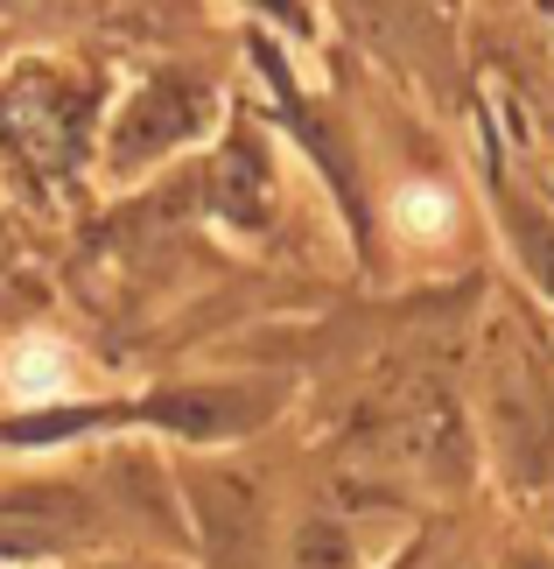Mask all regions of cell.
Wrapping results in <instances>:
<instances>
[{"label":"cell","mask_w":554,"mask_h":569,"mask_svg":"<svg viewBox=\"0 0 554 569\" xmlns=\"http://www.w3.org/2000/svg\"><path fill=\"white\" fill-rule=\"evenodd\" d=\"M0 387H8L21 408H50V401H63V393L78 387L71 345H63V338H42V331L14 338L8 359H0Z\"/></svg>","instance_id":"cell-1"},{"label":"cell","mask_w":554,"mask_h":569,"mask_svg":"<svg viewBox=\"0 0 554 569\" xmlns=\"http://www.w3.org/2000/svg\"><path fill=\"white\" fill-rule=\"evenodd\" d=\"M450 226H456L450 190H435V183H407L401 197H393V232H401V239H442Z\"/></svg>","instance_id":"cell-2"}]
</instances>
